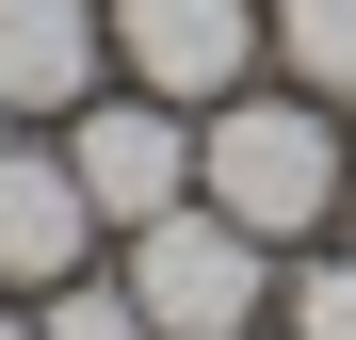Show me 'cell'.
<instances>
[{
    "mask_svg": "<svg viewBox=\"0 0 356 340\" xmlns=\"http://www.w3.org/2000/svg\"><path fill=\"white\" fill-rule=\"evenodd\" d=\"M195 195L227 227H259V243H324V227L356 211V130H340V97L308 81H243V97H211L195 113Z\"/></svg>",
    "mask_w": 356,
    "mask_h": 340,
    "instance_id": "1",
    "label": "cell"
},
{
    "mask_svg": "<svg viewBox=\"0 0 356 340\" xmlns=\"http://www.w3.org/2000/svg\"><path fill=\"white\" fill-rule=\"evenodd\" d=\"M113 275H130V308H146L162 340H243V324H275V243L227 227L211 195L146 211L130 243H113Z\"/></svg>",
    "mask_w": 356,
    "mask_h": 340,
    "instance_id": "2",
    "label": "cell"
},
{
    "mask_svg": "<svg viewBox=\"0 0 356 340\" xmlns=\"http://www.w3.org/2000/svg\"><path fill=\"white\" fill-rule=\"evenodd\" d=\"M49 146L81 162V195H97V227H113V243H130L146 211H178V195H195V113H178V97H146V81H97Z\"/></svg>",
    "mask_w": 356,
    "mask_h": 340,
    "instance_id": "3",
    "label": "cell"
},
{
    "mask_svg": "<svg viewBox=\"0 0 356 340\" xmlns=\"http://www.w3.org/2000/svg\"><path fill=\"white\" fill-rule=\"evenodd\" d=\"M259 49H275L259 0H113V81H146V97H178V113L243 97Z\"/></svg>",
    "mask_w": 356,
    "mask_h": 340,
    "instance_id": "4",
    "label": "cell"
},
{
    "mask_svg": "<svg viewBox=\"0 0 356 340\" xmlns=\"http://www.w3.org/2000/svg\"><path fill=\"white\" fill-rule=\"evenodd\" d=\"M97 243H113V227H97V195H81V162L65 146H0V292H65V275H97Z\"/></svg>",
    "mask_w": 356,
    "mask_h": 340,
    "instance_id": "5",
    "label": "cell"
},
{
    "mask_svg": "<svg viewBox=\"0 0 356 340\" xmlns=\"http://www.w3.org/2000/svg\"><path fill=\"white\" fill-rule=\"evenodd\" d=\"M97 81H113V0H0V97L17 113L65 130Z\"/></svg>",
    "mask_w": 356,
    "mask_h": 340,
    "instance_id": "6",
    "label": "cell"
},
{
    "mask_svg": "<svg viewBox=\"0 0 356 340\" xmlns=\"http://www.w3.org/2000/svg\"><path fill=\"white\" fill-rule=\"evenodd\" d=\"M259 17H275V65L356 113V0H259Z\"/></svg>",
    "mask_w": 356,
    "mask_h": 340,
    "instance_id": "7",
    "label": "cell"
},
{
    "mask_svg": "<svg viewBox=\"0 0 356 340\" xmlns=\"http://www.w3.org/2000/svg\"><path fill=\"white\" fill-rule=\"evenodd\" d=\"M275 324H291V340H356V243H291Z\"/></svg>",
    "mask_w": 356,
    "mask_h": 340,
    "instance_id": "8",
    "label": "cell"
},
{
    "mask_svg": "<svg viewBox=\"0 0 356 340\" xmlns=\"http://www.w3.org/2000/svg\"><path fill=\"white\" fill-rule=\"evenodd\" d=\"M33 340H162L130 308V275H65V292H33Z\"/></svg>",
    "mask_w": 356,
    "mask_h": 340,
    "instance_id": "9",
    "label": "cell"
},
{
    "mask_svg": "<svg viewBox=\"0 0 356 340\" xmlns=\"http://www.w3.org/2000/svg\"><path fill=\"white\" fill-rule=\"evenodd\" d=\"M0 340H33V308H17V292H0Z\"/></svg>",
    "mask_w": 356,
    "mask_h": 340,
    "instance_id": "10",
    "label": "cell"
},
{
    "mask_svg": "<svg viewBox=\"0 0 356 340\" xmlns=\"http://www.w3.org/2000/svg\"><path fill=\"white\" fill-rule=\"evenodd\" d=\"M17 130H33V113H17V97H0V146H17Z\"/></svg>",
    "mask_w": 356,
    "mask_h": 340,
    "instance_id": "11",
    "label": "cell"
},
{
    "mask_svg": "<svg viewBox=\"0 0 356 340\" xmlns=\"http://www.w3.org/2000/svg\"><path fill=\"white\" fill-rule=\"evenodd\" d=\"M243 340H291V324H243Z\"/></svg>",
    "mask_w": 356,
    "mask_h": 340,
    "instance_id": "12",
    "label": "cell"
}]
</instances>
